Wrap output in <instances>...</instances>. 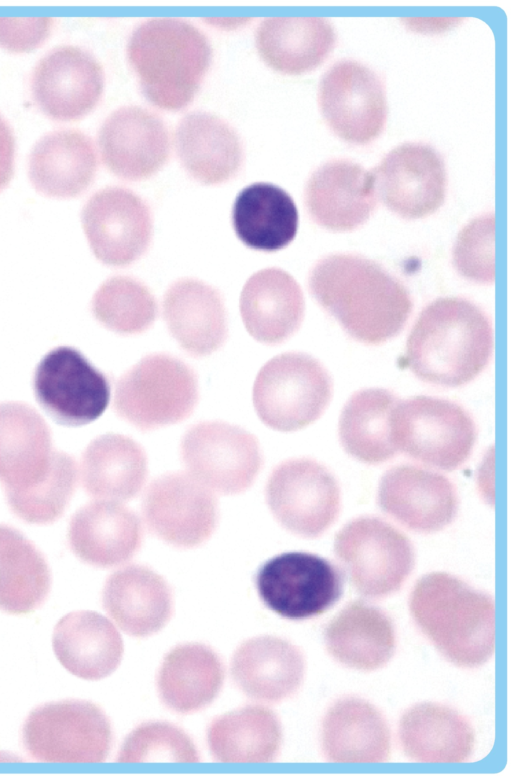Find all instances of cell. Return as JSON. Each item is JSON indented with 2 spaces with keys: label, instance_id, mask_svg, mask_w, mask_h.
<instances>
[{
  "label": "cell",
  "instance_id": "8",
  "mask_svg": "<svg viewBox=\"0 0 512 776\" xmlns=\"http://www.w3.org/2000/svg\"><path fill=\"white\" fill-rule=\"evenodd\" d=\"M28 754L46 763H101L112 744L106 714L83 700L51 702L35 708L22 730Z\"/></svg>",
  "mask_w": 512,
  "mask_h": 776
},
{
  "label": "cell",
  "instance_id": "30",
  "mask_svg": "<svg viewBox=\"0 0 512 776\" xmlns=\"http://www.w3.org/2000/svg\"><path fill=\"white\" fill-rule=\"evenodd\" d=\"M52 646L62 666L86 680H99L116 670L123 641L115 626L94 611H76L56 624Z\"/></svg>",
  "mask_w": 512,
  "mask_h": 776
},
{
  "label": "cell",
  "instance_id": "19",
  "mask_svg": "<svg viewBox=\"0 0 512 776\" xmlns=\"http://www.w3.org/2000/svg\"><path fill=\"white\" fill-rule=\"evenodd\" d=\"M37 106L50 118L77 120L98 104L104 73L87 51L62 46L50 51L36 65L31 81Z\"/></svg>",
  "mask_w": 512,
  "mask_h": 776
},
{
  "label": "cell",
  "instance_id": "24",
  "mask_svg": "<svg viewBox=\"0 0 512 776\" xmlns=\"http://www.w3.org/2000/svg\"><path fill=\"white\" fill-rule=\"evenodd\" d=\"M163 317L172 337L190 355L202 357L227 338V317L220 292L194 278L172 283L163 297Z\"/></svg>",
  "mask_w": 512,
  "mask_h": 776
},
{
  "label": "cell",
  "instance_id": "41",
  "mask_svg": "<svg viewBox=\"0 0 512 776\" xmlns=\"http://www.w3.org/2000/svg\"><path fill=\"white\" fill-rule=\"evenodd\" d=\"M99 323L122 335L149 329L157 316V303L149 288L134 277L116 275L104 281L91 301Z\"/></svg>",
  "mask_w": 512,
  "mask_h": 776
},
{
  "label": "cell",
  "instance_id": "39",
  "mask_svg": "<svg viewBox=\"0 0 512 776\" xmlns=\"http://www.w3.org/2000/svg\"><path fill=\"white\" fill-rule=\"evenodd\" d=\"M398 397L380 388L354 393L339 418V439L352 457L368 464L392 458L397 449L392 440L391 416Z\"/></svg>",
  "mask_w": 512,
  "mask_h": 776
},
{
  "label": "cell",
  "instance_id": "16",
  "mask_svg": "<svg viewBox=\"0 0 512 776\" xmlns=\"http://www.w3.org/2000/svg\"><path fill=\"white\" fill-rule=\"evenodd\" d=\"M142 515L149 531L177 548H193L214 532L218 505L213 492L189 473L161 475L147 488Z\"/></svg>",
  "mask_w": 512,
  "mask_h": 776
},
{
  "label": "cell",
  "instance_id": "42",
  "mask_svg": "<svg viewBox=\"0 0 512 776\" xmlns=\"http://www.w3.org/2000/svg\"><path fill=\"white\" fill-rule=\"evenodd\" d=\"M199 753L192 739L167 722H147L136 727L124 740L119 763H197Z\"/></svg>",
  "mask_w": 512,
  "mask_h": 776
},
{
  "label": "cell",
  "instance_id": "44",
  "mask_svg": "<svg viewBox=\"0 0 512 776\" xmlns=\"http://www.w3.org/2000/svg\"><path fill=\"white\" fill-rule=\"evenodd\" d=\"M453 264L468 280L482 284L494 282V214L475 218L459 232L453 247Z\"/></svg>",
  "mask_w": 512,
  "mask_h": 776
},
{
  "label": "cell",
  "instance_id": "9",
  "mask_svg": "<svg viewBox=\"0 0 512 776\" xmlns=\"http://www.w3.org/2000/svg\"><path fill=\"white\" fill-rule=\"evenodd\" d=\"M334 552L357 592L369 598L398 591L415 563L410 540L372 516L356 518L342 527L335 536Z\"/></svg>",
  "mask_w": 512,
  "mask_h": 776
},
{
  "label": "cell",
  "instance_id": "21",
  "mask_svg": "<svg viewBox=\"0 0 512 776\" xmlns=\"http://www.w3.org/2000/svg\"><path fill=\"white\" fill-rule=\"evenodd\" d=\"M378 504L408 529L432 533L454 521L459 502L454 485L443 475L418 466L398 465L382 476Z\"/></svg>",
  "mask_w": 512,
  "mask_h": 776
},
{
  "label": "cell",
  "instance_id": "33",
  "mask_svg": "<svg viewBox=\"0 0 512 776\" xmlns=\"http://www.w3.org/2000/svg\"><path fill=\"white\" fill-rule=\"evenodd\" d=\"M219 656L199 643L177 645L164 657L157 674L161 702L179 714L197 712L218 696L224 682Z\"/></svg>",
  "mask_w": 512,
  "mask_h": 776
},
{
  "label": "cell",
  "instance_id": "36",
  "mask_svg": "<svg viewBox=\"0 0 512 776\" xmlns=\"http://www.w3.org/2000/svg\"><path fill=\"white\" fill-rule=\"evenodd\" d=\"M81 481L90 496L125 501L137 496L147 477V457L130 437L109 433L97 437L81 457Z\"/></svg>",
  "mask_w": 512,
  "mask_h": 776
},
{
  "label": "cell",
  "instance_id": "34",
  "mask_svg": "<svg viewBox=\"0 0 512 776\" xmlns=\"http://www.w3.org/2000/svg\"><path fill=\"white\" fill-rule=\"evenodd\" d=\"M324 642L337 661L363 671L384 666L396 644L390 618L362 601L349 603L331 620L324 630Z\"/></svg>",
  "mask_w": 512,
  "mask_h": 776
},
{
  "label": "cell",
  "instance_id": "4",
  "mask_svg": "<svg viewBox=\"0 0 512 776\" xmlns=\"http://www.w3.org/2000/svg\"><path fill=\"white\" fill-rule=\"evenodd\" d=\"M127 57L143 95L161 109L177 111L198 92L212 49L206 36L191 23L153 18L134 29Z\"/></svg>",
  "mask_w": 512,
  "mask_h": 776
},
{
  "label": "cell",
  "instance_id": "43",
  "mask_svg": "<svg viewBox=\"0 0 512 776\" xmlns=\"http://www.w3.org/2000/svg\"><path fill=\"white\" fill-rule=\"evenodd\" d=\"M77 483L75 460L63 453L51 475L37 487L7 499L11 511L28 523L49 524L62 516Z\"/></svg>",
  "mask_w": 512,
  "mask_h": 776
},
{
  "label": "cell",
  "instance_id": "12",
  "mask_svg": "<svg viewBox=\"0 0 512 776\" xmlns=\"http://www.w3.org/2000/svg\"><path fill=\"white\" fill-rule=\"evenodd\" d=\"M265 497L275 519L304 538L322 535L340 510V489L335 477L308 458L289 459L277 465L267 480Z\"/></svg>",
  "mask_w": 512,
  "mask_h": 776
},
{
  "label": "cell",
  "instance_id": "38",
  "mask_svg": "<svg viewBox=\"0 0 512 776\" xmlns=\"http://www.w3.org/2000/svg\"><path fill=\"white\" fill-rule=\"evenodd\" d=\"M213 758L222 763H269L282 744L277 715L259 705H248L215 718L207 729Z\"/></svg>",
  "mask_w": 512,
  "mask_h": 776
},
{
  "label": "cell",
  "instance_id": "20",
  "mask_svg": "<svg viewBox=\"0 0 512 776\" xmlns=\"http://www.w3.org/2000/svg\"><path fill=\"white\" fill-rule=\"evenodd\" d=\"M98 145L105 166L117 177L139 181L166 163L170 137L163 120L139 106H125L103 122Z\"/></svg>",
  "mask_w": 512,
  "mask_h": 776
},
{
  "label": "cell",
  "instance_id": "11",
  "mask_svg": "<svg viewBox=\"0 0 512 776\" xmlns=\"http://www.w3.org/2000/svg\"><path fill=\"white\" fill-rule=\"evenodd\" d=\"M181 458L191 476L222 494L247 490L263 465L256 437L220 421L190 427L181 441Z\"/></svg>",
  "mask_w": 512,
  "mask_h": 776
},
{
  "label": "cell",
  "instance_id": "37",
  "mask_svg": "<svg viewBox=\"0 0 512 776\" xmlns=\"http://www.w3.org/2000/svg\"><path fill=\"white\" fill-rule=\"evenodd\" d=\"M298 210L290 195L269 183H254L240 191L232 208V224L248 247L273 252L296 236Z\"/></svg>",
  "mask_w": 512,
  "mask_h": 776
},
{
  "label": "cell",
  "instance_id": "32",
  "mask_svg": "<svg viewBox=\"0 0 512 776\" xmlns=\"http://www.w3.org/2000/svg\"><path fill=\"white\" fill-rule=\"evenodd\" d=\"M322 748L333 763H381L390 755V731L373 705L359 698H343L324 716Z\"/></svg>",
  "mask_w": 512,
  "mask_h": 776
},
{
  "label": "cell",
  "instance_id": "35",
  "mask_svg": "<svg viewBox=\"0 0 512 776\" xmlns=\"http://www.w3.org/2000/svg\"><path fill=\"white\" fill-rule=\"evenodd\" d=\"M405 754L421 763H462L471 756L474 732L455 710L437 703H420L407 710L399 724Z\"/></svg>",
  "mask_w": 512,
  "mask_h": 776
},
{
  "label": "cell",
  "instance_id": "22",
  "mask_svg": "<svg viewBox=\"0 0 512 776\" xmlns=\"http://www.w3.org/2000/svg\"><path fill=\"white\" fill-rule=\"evenodd\" d=\"M304 201L311 219L332 231H351L373 214L376 191L371 171L347 159H334L309 177Z\"/></svg>",
  "mask_w": 512,
  "mask_h": 776
},
{
  "label": "cell",
  "instance_id": "14",
  "mask_svg": "<svg viewBox=\"0 0 512 776\" xmlns=\"http://www.w3.org/2000/svg\"><path fill=\"white\" fill-rule=\"evenodd\" d=\"M33 390L40 406L57 422L79 426L100 417L110 400V382L77 349L60 346L38 363Z\"/></svg>",
  "mask_w": 512,
  "mask_h": 776
},
{
  "label": "cell",
  "instance_id": "15",
  "mask_svg": "<svg viewBox=\"0 0 512 776\" xmlns=\"http://www.w3.org/2000/svg\"><path fill=\"white\" fill-rule=\"evenodd\" d=\"M81 222L93 254L108 266L134 263L151 243V210L140 196L123 187H106L93 194L82 209Z\"/></svg>",
  "mask_w": 512,
  "mask_h": 776
},
{
  "label": "cell",
  "instance_id": "29",
  "mask_svg": "<svg viewBox=\"0 0 512 776\" xmlns=\"http://www.w3.org/2000/svg\"><path fill=\"white\" fill-rule=\"evenodd\" d=\"M97 157L89 137L76 130H60L42 137L28 161V175L41 194L72 198L93 182Z\"/></svg>",
  "mask_w": 512,
  "mask_h": 776
},
{
  "label": "cell",
  "instance_id": "13",
  "mask_svg": "<svg viewBox=\"0 0 512 776\" xmlns=\"http://www.w3.org/2000/svg\"><path fill=\"white\" fill-rule=\"evenodd\" d=\"M318 102L331 131L356 145L373 142L387 119L385 84L381 76L354 60H341L319 84Z\"/></svg>",
  "mask_w": 512,
  "mask_h": 776
},
{
  "label": "cell",
  "instance_id": "2",
  "mask_svg": "<svg viewBox=\"0 0 512 776\" xmlns=\"http://www.w3.org/2000/svg\"><path fill=\"white\" fill-rule=\"evenodd\" d=\"M492 351L493 329L487 314L466 298L445 297L420 313L404 359L420 380L458 387L483 371Z\"/></svg>",
  "mask_w": 512,
  "mask_h": 776
},
{
  "label": "cell",
  "instance_id": "23",
  "mask_svg": "<svg viewBox=\"0 0 512 776\" xmlns=\"http://www.w3.org/2000/svg\"><path fill=\"white\" fill-rule=\"evenodd\" d=\"M141 523L126 506L110 500L84 505L71 517L68 542L83 562L101 568L120 565L141 547Z\"/></svg>",
  "mask_w": 512,
  "mask_h": 776
},
{
  "label": "cell",
  "instance_id": "25",
  "mask_svg": "<svg viewBox=\"0 0 512 776\" xmlns=\"http://www.w3.org/2000/svg\"><path fill=\"white\" fill-rule=\"evenodd\" d=\"M102 603L128 635L147 637L160 631L172 615V591L166 580L144 565H128L106 580Z\"/></svg>",
  "mask_w": 512,
  "mask_h": 776
},
{
  "label": "cell",
  "instance_id": "31",
  "mask_svg": "<svg viewBox=\"0 0 512 776\" xmlns=\"http://www.w3.org/2000/svg\"><path fill=\"white\" fill-rule=\"evenodd\" d=\"M259 55L272 69L291 75L314 70L333 51L336 33L322 17H270L258 26Z\"/></svg>",
  "mask_w": 512,
  "mask_h": 776
},
{
  "label": "cell",
  "instance_id": "6",
  "mask_svg": "<svg viewBox=\"0 0 512 776\" xmlns=\"http://www.w3.org/2000/svg\"><path fill=\"white\" fill-rule=\"evenodd\" d=\"M391 434L396 449L409 457L453 470L470 456L477 430L472 417L457 403L416 396L397 403Z\"/></svg>",
  "mask_w": 512,
  "mask_h": 776
},
{
  "label": "cell",
  "instance_id": "26",
  "mask_svg": "<svg viewBox=\"0 0 512 776\" xmlns=\"http://www.w3.org/2000/svg\"><path fill=\"white\" fill-rule=\"evenodd\" d=\"M305 671L298 647L275 636H260L242 643L231 659V676L249 698L277 703L300 687Z\"/></svg>",
  "mask_w": 512,
  "mask_h": 776
},
{
  "label": "cell",
  "instance_id": "40",
  "mask_svg": "<svg viewBox=\"0 0 512 776\" xmlns=\"http://www.w3.org/2000/svg\"><path fill=\"white\" fill-rule=\"evenodd\" d=\"M51 587L42 553L20 531L0 525V609L27 614L40 607Z\"/></svg>",
  "mask_w": 512,
  "mask_h": 776
},
{
  "label": "cell",
  "instance_id": "1",
  "mask_svg": "<svg viewBox=\"0 0 512 776\" xmlns=\"http://www.w3.org/2000/svg\"><path fill=\"white\" fill-rule=\"evenodd\" d=\"M317 302L355 340L381 344L404 328L413 309L406 287L379 263L355 254L320 259L308 276Z\"/></svg>",
  "mask_w": 512,
  "mask_h": 776
},
{
  "label": "cell",
  "instance_id": "17",
  "mask_svg": "<svg viewBox=\"0 0 512 776\" xmlns=\"http://www.w3.org/2000/svg\"><path fill=\"white\" fill-rule=\"evenodd\" d=\"M371 174L376 195L402 218L429 216L445 200V163L441 154L428 144L410 142L397 146Z\"/></svg>",
  "mask_w": 512,
  "mask_h": 776
},
{
  "label": "cell",
  "instance_id": "5",
  "mask_svg": "<svg viewBox=\"0 0 512 776\" xmlns=\"http://www.w3.org/2000/svg\"><path fill=\"white\" fill-rule=\"evenodd\" d=\"M194 370L166 353L144 356L117 381L114 410L136 428L147 431L189 417L198 402Z\"/></svg>",
  "mask_w": 512,
  "mask_h": 776
},
{
  "label": "cell",
  "instance_id": "3",
  "mask_svg": "<svg viewBox=\"0 0 512 776\" xmlns=\"http://www.w3.org/2000/svg\"><path fill=\"white\" fill-rule=\"evenodd\" d=\"M410 611L421 631L452 663L477 667L495 650L493 598L461 579L433 572L410 595Z\"/></svg>",
  "mask_w": 512,
  "mask_h": 776
},
{
  "label": "cell",
  "instance_id": "10",
  "mask_svg": "<svg viewBox=\"0 0 512 776\" xmlns=\"http://www.w3.org/2000/svg\"><path fill=\"white\" fill-rule=\"evenodd\" d=\"M343 583V575L333 563L307 552L274 556L255 575L261 601L291 620L324 613L341 598Z\"/></svg>",
  "mask_w": 512,
  "mask_h": 776
},
{
  "label": "cell",
  "instance_id": "7",
  "mask_svg": "<svg viewBox=\"0 0 512 776\" xmlns=\"http://www.w3.org/2000/svg\"><path fill=\"white\" fill-rule=\"evenodd\" d=\"M332 391L331 377L319 361L289 352L275 356L260 369L253 386V404L267 426L294 431L321 416Z\"/></svg>",
  "mask_w": 512,
  "mask_h": 776
},
{
  "label": "cell",
  "instance_id": "28",
  "mask_svg": "<svg viewBox=\"0 0 512 776\" xmlns=\"http://www.w3.org/2000/svg\"><path fill=\"white\" fill-rule=\"evenodd\" d=\"M176 154L188 174L202 184L226 182L239 171L243 149L235 130L206 112H192L178 123Z\"/></svg>",
  "mask_w": 512,
  "mask_h": 776
},
{
  "label": "cell",
  "instance_id": "46",
  "mask_svg": "<svg viewBox=\"0 0 512 776\" xmlns=\"http://www.w3.org/2000/svg\"><path fill=\"white\" fill-rule=\"evenodd\" d=\"M15 139L13 132L0 115V192L9 184L14 170Z\"/></svg>",
  "mask_w": 512,
  "mask_h": 776
},
{
  "label": "cell",
  "instance_id": "18",
  "mask_svg": "<svg viewBox=\"0 0 512 776\" xmlns=\"http://www.w3.org/2000/svg\"><path fill=\"white\" fill-rule=\"evenodd\" d=\"M62 453L53 448L51 431L34 408L21 402L0 403V482L6 499L42 483Z\"/></svg>",
  "mask_w": 512,
  "mask_h": 776
},
{
  "label": "cell",
  "instance_id": "45",
  "mask_svg": "<svg viewBox=\"0 0 512 776\" xmlns=\"http://www.w3.org/2000/svg\"><path fill=\"white\" fill-rule=\"evenodd\" d=\"M53 20L38 18H1L0 46L12 52H28L48 37Z\"/></svg>",
  "mask_w": 512,
  "mask_h": 776
},
{
  "label": "cell",
  "instance_id": "27",
  "mask_svg": "<svg viewBox=\"0 0 512 776\" xmlns=\"http://www.w3.org/2000/svg\"><path fill=\"white\" fill-rule=\"evenodd\" d=\"M305 303L301 287L286 271L266 268L252 275L240 296V313L249 334L275 345L300 327Z\"/></svg>",
  "mask_w": 512,
  "mask_h": 776
}]
</instances>
